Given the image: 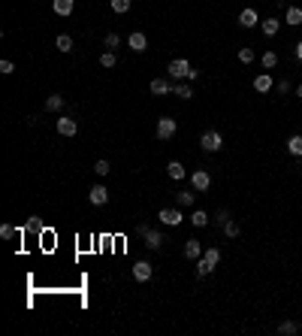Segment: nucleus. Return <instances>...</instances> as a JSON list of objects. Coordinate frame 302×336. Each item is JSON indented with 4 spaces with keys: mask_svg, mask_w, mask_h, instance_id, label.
<instances>
[{
    "mask_svg": "<svg viewBox=\"0 0 302 336\" xmlns=\"http://www.w3.org/2000/svg\"><path fill=\"white\" fill-rule=\"evenodd\" d=\"M218 264H221V248H215V245H212V248H206V251H203V257L197 260V276H200V279H203V276H209Z\"/></svg>",
    "mask_w": 302,
    "mask_h": 336,
    "instance_id": "nucleus-1",
    "label": "nucleus"
},
{
    "mask_svg": "<svg viewBox=\"0 0 302 336\" xmlns=\"http://www.w3.org/2000/svg\"><path fill=\"white\" fill-rule=\"evenodd\" d=\"M169 76H172V79H187V82H191V79L200 76V73L187 64V58H175V61H169Z\"/></svg>",
    "mask_w": 302,
    "mask_h": 336,
    "instance_id": "nucleus-2",
    "label": "nucleus"
},
{
    "mask_svg": "<svg viewBox=\"0 0 302 336\" xmlns=\"http://www.w3.org/2000/svg\"><path fill=\"white\" fill-rule=\"evenodd\" d=\"M200 148H203V152H209V155L221 152V148H224V139H221V133H218V130H206V133L200 136Z\"/></svg>",
    "mask_w": 302,
    "mask_h": 336,
    "instance_id": "nucleus-3",
    "label": "nucleus"
},
{
    "mask_svg": "<svg viewBox=\"0 0 302 336\" xmlns=\"http://www.w3.org/2000/svg\"><path fill=\"white\" fill-rule=\"evenodd\" d=\"M191 185H194V191H209V188H212L209 170H194V173H191Z\"/></svg>",
    "mask_w": 302,
    "mask_h": 336,
    "instance_id": "nucleus-4",
    "label": "nucleus"
},
{
    "mask_svg": "<svg viewBox=\"0 0 302 336\" xmlns=\"http://www.w3.org/2000/svg\"><path fill=\"white\" fill-rule=\"evenodd\" d=\"M139 233H142V239H145V245H148L151 251L163 245V236H160V230H154V227H139Z\"/></svg>",
    "mask_w": 302,
    "mask_h": 336,
    "instance_id": "nucleus-5",
    "label": "nucleus"
},
{
    "mask_svg": "<svg viewBox=\"0 0 302 336\" xmlns=\"http://www.w3.org/2000/svg\"><path fill=\"white\" fill-rule=\"evenodd\" d=\"M175 130H178V124H175L169 115H163V118L157 121V139H172V136H175Z\"/></svg>",
    "mask_w": 302,
    "mask_h": 336,
    "instance_id": "nucleus-6",
    "label": "nucleus"
},
{
    "mask_svg": "<svg viewBox=\"0 0 302 336\" xmlns=\"http://www.w3.org/2000/svg\"><path fill=\"white\" fill-rule=\"evenodd\" d=\"M88 200H91V206H106V200H109V191H106V185H91V191H88Z\"/></svg>",
    "mask_w": 302,
    "mask_h": 336,
    "instance_id": "nucleus-7",
    "label": "nucleus"
},
{
    "mask_svg": "<svg viewBox=\"0 0 302 336\" xmlns=\"http://www.w3.org/2000/svg\"><path fill=\"white\" fill-rule=\"evenodd\" d=\"M157 218L166 224V227H178L184 215H181V209H160V212H157Z\"/></svg>",
    "mask_w": 302,
    "mask_h": 336,
    "instance_id": "nucleus-8",
    "label": "nucleus"
},
{
    "mask_svg": "<svg viewBox=\"0 0 302 336\" xmlns=\"http://www.w3.org/2000/svg\"><path fill=\"white\" fill-rule=\"evenodd\" d=\"M55 127H58L61 136H76V130H79V124H76L73 118H67V115H61V118L55 121Z\"/></svg>",
    "mask_w": 302,
    "mask_h": 336,
    "instance_id": "nucleus-9",
    "label": "nucleus"
},
{
    "mask_svg": "<svg viewBox=\"0 0 302 336\" xmlns=\"http://www.w3.org/2000/svg\"><path fill=\"white\" fill-rule=\"evenodd\" d=\"M151 273H154V270H151L148 260H136V264H133V279H136V282H148Z\"/></svg>",
    "mask_w": 302,
    "mask_h": 336,
    "instance_id": "nucleus-10",
    "label": "nucleus"
},
{
    "mask_svg": "<svg viewBox=\"0 0 302 336\" xmlns=\"http://www.w3.org/2000/svg\"><path fill=\"white\" fill-rule=\"evenodd\" d=\"M272 88H275V82H272L269 73H260V76H254V91H257V94H266V91H272Z\"/></svg>",
    "mask_w": 302,
    "mask_h": 336,
    "instance_id": "nucleus-11",
    "label": "nucleus"
},
{
    "mask_svg": "<svg viewBox=\"0 0 302 336\" xmlns=\"http://www.w3.org/2000/svg\"><path fill=\"white\" fill-rule=\"evenodd\" d=\"M127 46H130L133 52H139V55H142V52L148 49V40H145V33H139V30H133V33L127 36Z\"/></svg>",
    "mask_w": 302,
    "mask_h": 336,
    "instance_id": "nucleus-12",
    "label": "nucleus"
},
{
    "mask_svg": "<svg viewBox=\"0 0 302 336\" xmlns=\"http://www.w3.org/2000/svg\"><path fill=\"white\" fill-rule=\"evenodd\" d=\"M184 257H187V260H200V257H203L200 239H187V242H184Z\"/></svg>",
    "mask_w": 302,
    "mask_h": 336,
    "instance_id": "nucleus-13",
    "label": "nucleus"
},
{
    "mask_svg": "<svg viewBox=\"0 0 302 336\" xmlns=\"http://www.w3.org/2000/svg\"><path fill=\"white\" fill-rule=\"evenodd\" d=\"M239 24H242V27H254V24H260V15H257L251 6H245V9L239 12Z\"/></svg>",
    "mask_w": 302,
    "mask_h": 336,
    "instance_id": "nucleus-14",
    "label": "nucleus"
},
{
    "mask_svg": "<svg viewBox=\"0 0 302 336\" xmlns=\"http://www.w3.org/2000/svg\"><path fill=\"white\" fill-rule=\"evenodd\" d=\"M148 88H151V94H154V97H163V94H169V91H172V85H169L166 79H151V85H148Z\"/></svg>",
    "mask_w": 302,
    "mask_h": 336,
    "instance_id": "nucleus-15",
    "label": "nucleus"
},
{
    "mask_svg": "<svg viewBox=\"0 0 302 336\" xmlns=\"http://www.w3.org/2000/svg\"><path fill=\"white\" fill-rule=\"evenodd\" d=\"M175 203H178V209H191V206L197 203V194H191V191H178V194H175Z\"/></svg>",
    "mask_w": 302,
    "mask_h": 336,
    "instance_id": "nucleus-16",
    "label": "nucleus"
},
{
    "mask_svg": "<svg viewBox=\"0 0 302 336\" xmlns=\"http://www.w3.org/2000/svg\"><path fill=\"white\" fill-rule=\"evenodd\" d=\"M287 152H290L293 158H302V133H293V136L287 139Z\"/></svg>",
    "mask_w": 302,
    "mask_h": 336,
    "instance_id": "nucleus-17",
    "label": "nucleus"
},
{
    "mask_svg": "<svg viewBox=\"0 0 302 336\" xmlns=\"http://www.w3.org/2000/svg\"><path fill=\"white\" fill-rule=\"evenodd\" d=\"M73 6H76V0H52V9H55L58 15H70Z\"/></svg>",
    "mask_w": 302,
    "mask_h": 336,
    "instance_id": "nucleus-18",
    "label": "nucleus"
},
{
    "mask_svg": "<svg viewBox=\"0 0 302 336\" xmlns=\"http://www.w3.org/2000/svg\"><path fill=\"white\" fill-rule=\"evenodd\" d=\"M166 173H169V179H184V176H187V170H184L181 161H169V164H166Z\"/></svg>",
    "mask_w": 302,
    "mask_h": 336,
    "instance_id": "nucleus-19",
    "label": "nucleus"
},
{
    "mask_svg": "<svg viewBox=\"0 0 302 336\" xmlns=\"http://www.w3.org/2000/svg\"><path fill=\"white\" fill-rule=\"evenodd\" d=\"M260 30L266 33V36H275V33L281 30V21H278V18H266V21H260Z\"/></svg>",
    "mask_w": 302,
    "mask_h": 336,
    "instance_id": "nucleus-20",
    "label": "nucleus"
},
{
    "mask_svg": "<svg viewBox=\"0 0 302 336\" xmlns=\"http://www.w3.org/2000/svg\"><path fill=\"white\" fill-rule=\"evenodd\" d=\"M260 64H263V70H275L278 67V52H263Z\"/></svg>",
    "mask_w": 302,
    "mask_h": 336,
    "instance_id": "nucleus-21",
    "label": "nucleus"
},
{
    "mask_svg": "<svg viewBox=\"0 0 302 336\" xmlns=\"http://www.w3.org/2000/svg\"><path fill=\"white\" fill-rule=\"evenodd\" d=\"M284 21H287L290 27H299V24H302V9H299V6H290L287 15H284Z\"/></svg>",
    "mask_w": 302,
    "mask_h": 336,
    "instance_id": "nucleus-22",
    "label": "nucleus"
},
{
    "mask_svg": "<svg viewBox=\"0 0 302 336\" xmlns=\"http://www.w3.org/2000/svg\"><path fill=\"white\" fill-rule=\"evenodd\" d=\"M191 224H194V227H206V224H209V212L206 209H194L191 212Z\"/></svg>",
    "mask_w": 302,
    "mask_h": 336,
    "instance_id": "nucleus-23",
    "label": "nucleus"
},
{
    "mask_svg": "<svg viewBox=\"0 0 302 336\" xmlns=\"http://www.w3.org/2000/svg\"><path fill=\"white\" fill-rule=\"evenodd\" d=\"M239 233H242V227H239V221H236V218H230V221L224 224V236H230V239H236Z\"/></svg>",
    "mask_w": 302,
    "mask_h": 336,
    "instance_id": "nucleus-24",
    "label": "nucleus"
},
{
    "mask_svg": "<svg viewBox=\"0 0 302 336\" xmlns=\"http://www.w3.org/2000/svg\"><path fill=\"white\" fill-rule=\"evenodd\" d=\"M278 333H281V336H296V333H299V324H296V321H281V324H278Z\"/></svg>",
    "mask_w": 302,
    "mask_h": 336,
    "instance_id": "nucleus-25",
    "label": "nucleus"
},
{
    "mask_svg": "<svg viewBox=\"0 0 302 336\" xmlns=\"http://www.w3.org/2000/svg\"><path fill=\"white\" fill-rule=\"evenodd\" d=\"M55 46H58V52H64V55H67V52H73V36H67V33H61V36H58V40H55Z\"/></svg>",
    "mask_w": 302,
    "mask_h": 336,
    "instance_id": "nucleus-26",
    "label": "nucleus"
},
{
    "mask_svg": "<svg viewBox=\"0 0 302 336\" xmlns=\"http://www.w3.org/2000/svg\"><path fill=\"white\" fill-rule=\"evenodd\" d=\"M109 6H112V12L124 15V12H130V0H109Z\"/></svg>",
    "mask_w": 302,
    "mask_h": 336,
    "instance_id": "nucleus-27",
    "label": "nucleus"
},
{
    "mask_svg": "<svg viewBox=\"0 0 302 336\" xmlns=\"http://www.w3.org/2000/svg\"><path fill=\"white\" fill-rule=\"evenodd\" d=\"M46 109H49V112H58V109H64V97H61V94H52V97L46 100Z\"/></svg>",
    "mask_w": 302,
    "mask_h": 336,
    "instance_id": "nucleus-28",
    "label": "nucleus"
},
{
    "mask_svg": "<svg viewBox=\"0 0 302 336\" xmlns=\"http://www.w3.org/2000/svg\"><path fill=\"white\" fill-rule=\"evenodd\" d=\"M212 221H215V224H218V227H224V224H226V221H230V209H218V212H215V218H212Z\"/></svg>",
    "mask_w": 302,
    "mask_h": 336,
    "instance_id": "nucleus-29",
    "label": "nucleus"
},
{
    "mask_svg": "<svg viewBox=\"0 0 302 336\" xmlns=\"http://www.w3.org/2000/svg\"><path fill=\"white\" fill-rule=\"evenodd\" d=\"M115 64H118L115 52H103V55H100V67H115Z\"/></svg>",
    "mask_w": 302,
    "mask_h": 336,
    "instance_id": "nucleus-30",
    "label": "nucleus"
},
{
    "mask_svg": "<svg viewBox=\"0 0 302 336\" xmlns=\"http://www.w3.org/2000/svg\"><path fill=\"white\" fill-rule=\"evenodd\" d=\"M172 91H175L181 100H191V97H194V88H191V85H175Z\"/></svg>",
    "mask_w": 302,
    "mask_h": 336,
    "instance_id": "nucleus-31",
    "label": "nucleus"
},
{
    "mask_svg": "<svg viewBox=\"0 0 302 336\" xmlns=\"http://www.w3.org/2000/svg\"><path fill=\"white\" fill-rule=\"evenodd\" d=\"M254 58H257V52H254V49H239V61H242V64H251Z\"/></svg>",
    "mask_w": 302,
    "mask_h": 336,
    "instance_id": "nucleus-32",
    "label": "nucleus"
},
{
    "mask_svg": "<svg viewBox=\"0 0 302 336\" xmlns=\"http://www.w3.org/2000/svg\"><path fill=\"white\" fill-rule=\"evenodd\" d=\"M15 233H21V230H15L12 224H3V227H0V236H3V239H12Z\"/></svg>",
    "mask_w": 302,
    "mask_h": 336,
    "instance_id": "nucleus-33",
    "label": "nucleus"
},
{
    "mask_svg": "<svg viewBox=\"0 0 302 336\" xmlns=\"http://www.w3.org/2000/svg\"><path fill=\"white\" fill-rule=\"evenodd\" d=\"M118 43H121L118 33H106V49H118Z\"/></svg>",
    "mask_w": 302,
    "mask_h": 336,
    "instance_id": "nucleus-34",
    "label": "nucleus"
},
{
    "mask_svg": "<svg viewBox=\"0 0 302 336\" xmlns=\"http://www.w3.org/2000/svg\"><path fill=\"white\" fill-rule=\"evenodd\" d=\"M94 173L97 176H109V161H97L94 164Z\"/></svg>",
    "mask_w": 302,
    "mask_h": 336,
    "instance_id": "nucleus-35",
    "label": "nucleus"
},
{
    "mask_svg": "<svg viewBox=\"0 0 302 336\" xmlns=\"http://www.w3.org/2000/svg\"><path fill=\"white\" fill-rule=\"evenodd\" d=\"M24 230H43V221H40V218H30V221L24 224Z\"/></svg>",
    "mask_w": 302,
    "mask_h": 336,
    "instance_id": "nucleus-36",
    "label": "nucleus"
},
{
    "mask_svg": "<svg viewBox=\"0 0 302 336\" xmlns=\"http://www.w3.org/2000/svg\"><path fill=\"white\" fill-rule=\"evenodd\" d=\"M12 70H15V64H12V61H0V73H3V76H9Z\"/></svg>",
    "mask_w": 302,
    "mask_h": 336,
    "instance_id": "nucleus-37",
    "label": "nucleus"
},
{
    "mask_svg": "<svg viewBox=\"0 0 302 336\" xmlns=\"http://www.w3.org/2000/svg\"><path fill=\"white\" fill-rule=\"evenodd\" d=\"M275 88H278V94H287V91H290V82H287V79H281Z\"/></svg>",
    "mask_w": 302,
    "mask_h": 336,
    "instance_id": "nucleus-38",
    "label": "nucleus"
},
{
    "mask_svg": "<svg viewBox=\"0 0 302 336\" xmlns=\"http://www.w3.org/2000/svg\"><path fill=\"white\" fill-rule=\"evenodd\" d=\"M293 55H296V61H302V40L296 43V52H293Z\"/></svg>",
    "mask_w": 302,
    "mask_h": 336,
    "instance_id": "nucleus-39",
    "label": "nucleus"
},
{
    "mask_svg": "<svg viewBox=\"0 0 302 336\" xmlns=\"http://www.w3.org/2000/svg\"><path fill=\"white\" fill-rule=\"evenodd\" d=\"M296 97H302V82H299V85H296Z\"/></svg>",
    "mask_w": 302,
    "mask_h": 336,
    "instance_id": "nucleus-40",
    "label": "nucleus"
}]
</instances>
